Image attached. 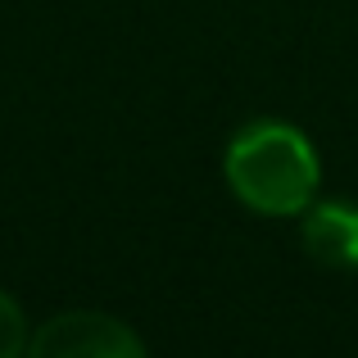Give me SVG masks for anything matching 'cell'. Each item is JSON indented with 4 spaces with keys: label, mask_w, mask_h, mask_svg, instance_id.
I'll list each match as a JSON object with an SVG mask.
<instances>
[{
    "label": "cell",
    "mask_w": 358,
    "mask_h": 358,
    "mask_svg": "<svg viewBox=\"0 0 358 358\" xmlns=\"http://www.w3.org/2000/svg\"><path fill=\"white\" fill-rule=\"evenodd\" d=\"M299 245L327 272H358V204L313 200L299 213Z\"/></svg>",
    "instance_id": "3"
},
{
    "label": "cell",
    "mask_w": 358,
    "mask_h": 358,
    "mask_svg": "<svg viewBox=\"0 0 358 358\" xmlns=\"http://www.w3.org/2000/svg\"><path fill=\"white\" fill-rule=\"evenodd\" d=\"M27 341H32V331H27L18 299L0 290V358H27Z\"/></svg>",
    "instance_id": "4"
},
{
    "label": "cell",
    "mask_w": 358,
    "mask_h": 358,
    "mask_svg": "<svg viewBox=\"0 0 358 358\" xmlns=\"http://www.w3.org/2000/svg\"><path fill=\"white\" fill-rule=\"evenodd\" d=\"M231 195L263 218H299L317 200L322 164L308 136L290 122L263 118L231 136L222 159Z\"/></svg>",
    "instance_id": "1"
},
{
    "label": "cell",
    "mask_w": 358,
    "mask_h": 358,
    "mask_svg": "<svg viewBox=\"0 0 358 358\" xmlns=\"http://www.w3.org/2000/svg\"><path fill=\"white\" fill-rule=\"evenodd\" d=\"M27 358H150L145 341L122 317L100 308H64L27 341Z\"/></svg>",
    "instance_id": "2"
}]
</instances>
